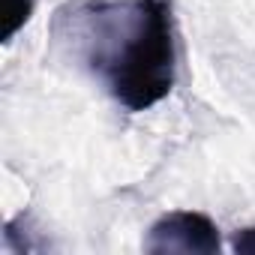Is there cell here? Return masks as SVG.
Listing matches in <instances>:
<instances>
[{
    "label": "cell",
    "mask_w": 255,
    "mask_h": 255,
    "mask_svg": "<svg viewBox=\"0 0 255 255\" xmlns=\"http://www.w3.org/2000/svg\"><path fill=\"white\" fill-rule=\"evenodd\" d=\"M54 48L129 114L159 105L177 81L168 0H66L51 18Z\"/></svg>",
    "instance_id": "6da1fadb"
},
{
    "label": "cell",
    "mask_w": 255,
    "mask_h": 255,
    "mask_svg": "<svg viewBox=\"0 0 255 255\" xmlns=\"http://www.w3.org/2000/svg\"><path fill=\"white\" fill-rule=\"evenodd\" d=\"M144 249L153 255L165 252H192V255H216L222 249L219 228L207 213L198 210H174L156 219L147 231Z\"/></svg>",
    "instance_id": "7a4b0ae2"
},
{
    "label": "cell",
    "mask_w": 255,
    "mask_h": 255,
    "mask_svg": "<svg viewBox=\"0 0 255 255\" xmlns=\"http://www.w3.org/2000/svg\"><path fill=\"white\" fill-rule=\"evenodd\" d=\"M33 15V0H3V42H9Z\"/></svg>",
    "instance_id": "3957f363"
},
{
    "label": "cell",
    "mask_w": 255,
    "mask_h": 255,
    "mask_svg": "<svg viewBox=\"0 0 255 255\" xmlns=\"http://www.w3.org/2000/svg\"><path fill=\"white\" fill-rule=\"evenodd\" d=\"M231 246H234V252H240V255H255V228L237 231L234 240H231Z\"/></svg>",
    "instance_id": "277c9868"
}]
</instances>
